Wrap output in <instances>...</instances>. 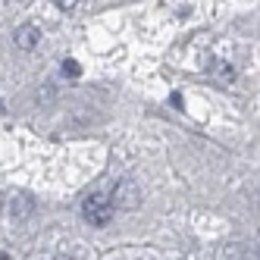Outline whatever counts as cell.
<instances>
[{
    "label": "cell",
    "instance_id": "6da1fadb",
    "mask_svg": "<svg viewBox=\"0 0 260 260\" xmlns=\"http://www.w3.org/2000/svg\"><path fill=\"white\" fill-rule=\"evenodd\" d=\"M82 213H85V219L91 222V226H107V222L113 219L116 207H113V201H110V194L94 191V194H88V198H85Z\"/></svg>",
    "mask_w": 260,
    "mask_h": 260
},
{
    "label": "cell",
    "instance_id": "7a4b0ae2",
    "mask_svg": "<svg viewBox=\"0 0 260 260\" xmlns=\"http://www.w3.org/2000/svg\"><path fill=\"white\" fill-rule=\"evenodd\" d=\"M138 198H141L138 185H135V182H128V179H122L116 188H113V194H110L113 207H122V210H135V207H138Z\"/></svg>",
    "mask_w": 260,
    "mask_h": 260
},
{
    "label": "cell",
    "instance_id": "3957f363",
    "mask_svg": "<svg viewBox=\"0 0 260 260\" xmlns=\"http://www.w3.org/2000/svg\"><path fill=\"white\" fill-rule=\"evenodd\" d=\"M13 41L19 50H35V44L41 41V31H38V25H19L13 35Z\"/></svg>",
    "mask_w": 260,
    "mask_h": 260
},
{
    "label": "cell",
    "instance_id": "277c9868",
    "mask_svg": "<svg viewBox=\"0 0 260 260\" xmlns=\"http://www.w3.org/2000/svg\"><path fill=\"white\" fill-rule=\"evenodd\" d=\"M210 69H213L216 82H222V85H229V82H232V76H235V69H232L229 63H222V60H213V63H210Z\"/></svg>",
    "mask_w": 260,
    "mask_h": 260
},
{
    "label": "cell",
    "instance_id": "5b68a950",
    "mask_svg": "<svg viewBox=\"0 0 260 260\" xmlns=\"http://www.w3.org/2000/svg\"><path fill=\"white\" fill-rule=\"evenodd\" d=\"M63 76H66V79H79V76H82V66L72 60V57H66V60H63Z\"/></svg>",
    "mask_w": 260,
    "mask_h": 260
},
{
    "label": "cell",
    "instance_id": "8992f818",
    "mask_svg": "<svg viewBox=\"0 0 260 260\" xmlns=\"http://www.w3.org/2000/svg\"><path fill=\"white\" fill-rule=\"evenodd\" d=\"M28 210H31V204H25V201H16L13 204V216H25Z\"/></svg>",
    "mask_w": 260,
    "mask_h": 260
},
{
    "label": "cell",
    "instance_id": "52a82bcc",
    "mask_svg": "<svg viewBox=\"0 0 260 260\" xmlns=\"http://www.w3.org/2000/svg\"><path fill=\"white\" fill-rule=\"evenodd\" d=\"M53 4H57L63 13H72V10H76L79 7V0H53Z\"/></svg>",
    "mask_w": 260,
    "mask_h": 260
},
{
    "label": "cell",
    "instance_id": "ba28073f",
    "mask_svg": "<svg viewBox=\"0 0 260 260\" xmlns=\"http://www.w3.org/2000/svg\"><path fill=\"white\" fill-rule=\"evenodd\" d=\"M53 260H72L69 254H57V257H53Z\"/></svg>",
    "mask_w": 260,
    "mask_h": 260
},
{
    "label": "cell",
    "instance_id": "9c48e42d",
    "mask_svg": "<svg viewBox=\"0 0 260 260\" xmlns=\"http://www.w3.org/2000/svg\"><path fill=\"white\" fill-rule=\"evenodd\" d=\"M0 260H10V254H0Z\"/></svg>",
    "mask_w": 260,
    "mask_h": 260
},
{
    "label": "cell",
    "instance_id": "30bf717a",
    "mask_svg": "<svg viewBox=\"0 0 260 260\" xmlns=\"http://www.w3.org/2000/svg\"><path fill=\"white\" fill-rule=\"evenodd\" d=\"M0 113H4V101H0Z\"/></svg>",
    "mask_w": 260,
    "mask_h": 260
},
{
    "label": "cell",
    "instance_id": "8fae6325",
    "mask_svg": "<svg viewBox=\"0 0 260 260\" xmlns=\"http://www.w3.org/2000/svg\"><path fill=\"white\" fill-rule=\"evenodd\" d=\"M257 201H260V194H257Z\"/></svg>",
    "mask_w": 260,
    "mask_h": 260
}]
</instances>
